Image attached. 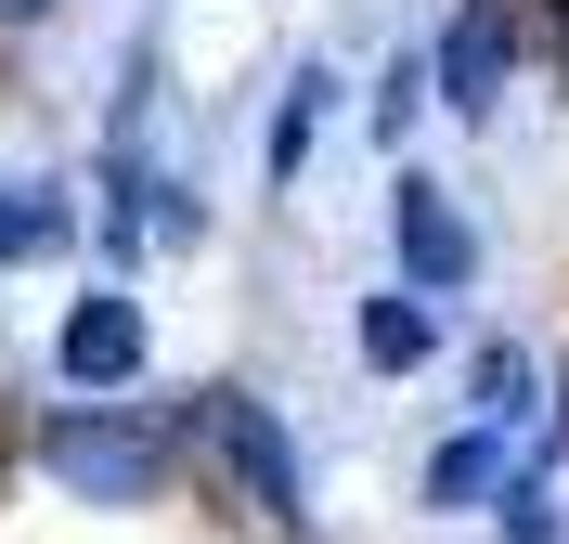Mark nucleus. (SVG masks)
I'll return each instance as SVG.
<instances>
[{
  "label": "nucleus",
  "mask_w": 569,
  "mask_h": 544,
  "mask_svg": "<svg viewBox=\"0 0 569 544\" xmlns=\"http://www.w3.org/2000/svg\"><path fill=\"white\" fill-rule=\"evenodd\" d=\"M505 467H518V441H505V428H479V415H453V428L415 454V518H440V532H453V518H492Z\"/></svg>",
  "instance_id": "6e6552de"
},
{
  "label": "nucleus",
  "mask_w": 569,
  "mask_h": 544,
  "mask_svg": "<svg viewBox=\"0 0 569 544\" xmlns=\"http://www.w3.org/2000/svg\"><path fill=\"white\" fill-rule=\"evenodd\" d=\"M350 117H362L376 156H415L427 144V117H440V105H427V39H389V52H376V78L350 91Z\"/></svg>",
  "instance_id": "9b49d317"
},
{
  "label": "nucleus",
  "mask_w": 569,
  "mask_h": 544,
  "mask_svg": "<svg viewBox=\"0 0 569 544\" xmlns=\"http://www.w3.org/2000/svg\"><path fill=\"white\" fill-rule=\"evenodd\" d=\"M518 78H531V39L505 0H440V27H427V105L466 117V130H505L518 117Z\"/></svg>",
  "instance_id": "20e7f679"
},
{
  "label": "nucleus",
  "mask_w": 569,
  "mask_h": 544,
  "mask_svg": "<svg viewBox=\"0 0 569 544\" xmlns=\"http://www.w3.org/2000/svg\"><path fill=\"white\" fill-rule=\"evenodd\" d=\"M52 389H91V402H130L156 389V298L91 273V286L52 311Z\"/></svg>",
  "instance_id": "39448f33"
},
{
  "label": "nucleus",
  "mask_w": 569,
  "mask_h": 544,
  "mask_svg": "<svg viewBox=\"0 0 569 544\" xmlns=\"http://www.w3.org/2000/svg\"><path fill=\"white\" fill-rule=\"evenodd\" d=\"M440 350H453V311H440L427 286H401V273H389V286L350 298V363H362V376H427Z\"/></svg>",
  "instance_id": "1a4fd4ad"
},
{
  "label": "nucleus",
  "mask_w": 569,
  "mask_h": 544,
  "mask_svg": "<svg viewBox=\"0 0 569 544\" xmlns=\"http://www.w3.org/2000/svg\"><path fill=\"white\" fill-rule=\"evenodd\" d=\"M52 13H66V0H0V39H39Z\"/></svg>",
  "instance_id": "4468645a"
},
{
  "label": "nucleus",
  "mask_w": 569,
  "mask_h": 544,
  "mask_svg": "<svg viewBox=\"0 0 569 544\" xmlns=\"http://www.w3.org/2000/svg\"><path fill=\"white\" fill-rule=\"evenodd\" d=\"M27 467L66 493V506H91V518H142V506H169L181 493V441L156 428V402H91V389H66V402H39L27 415Z\"/></svg>",
  "instance_id": "f257e3e1"
},
{
  "label": "nucleus",
  "mask_w": 569,
  "mask_h": 544,
  "mask_svg": "<svg viewBox=\"0 0 569 544\" xmlns=\"http://www.w3.org/2000/svg\"><path fill=\"white\" fill-rule=\"evenodd\" d=\"M337 117H350V66H337V52H298V66L272 78V117H259V195H298Z\"/></svg>",
  "instance_id": "423d86ee"
},
{
  "label": "nucleus",
  "mask_w": 569,
  "mask_h": 544,
  "mask_svg": "<svg viewBox=\"0 0 569 544\" xmlns=\"http://www.w3.org/2000/svg\"><path fill=\"white\" fill-rule=\"evenodd\" d=\"M389 273H401V286H427L440 311L492 286V220L466 208L440 169H415V156L389 169Z\"/></svg>",
  "instance_id": "7ed1b4c3"
},
{
  "label": "nucleus",
  "mask_w": 569,
  "mask_h": 544,
  "mask_svg": "<svg viewBox=\"0 0 569 544\" xmlns=\"http://www.w3.org/2000/svg\"><path fill=\"white\" fill-rule=\"evenodd\" d=\"M543 389H557V363L531 350V337H466V415L505 441H531L543 428Z\"/></svg>",
  "instance_id": "9d476101"
},
{
  "label": "nucleus",
  "mask_w": 569,
  "mask_h": 544,
  "mask_svg": "<svg viewBox=\"0 0 569 544\" xmlns=\"http://www.w3.org/2000/svg\"><path fill=\"white\" fill-rule=\"evenodd\" d=\"M479 532H492V544H569V467L518 441V467H505V493H492Z\"/></svg>",
  "instance_id": "f8f14e48"
},
{
  "label": "nucleus",
  "mask_w": 569,
  "mask_h": 544,
  "mask_svg": "<svg viewBox=\"0 0 569 544\" xmlns=\"http://www.w3.org/2000/svg\"><path fill=\"white\" fill-rule=\"evenodd\" d=\"M505 13H518V39H531V66L569 78V0H505Z\"/></svg>",
  "instance_id": "ddd939ff"
},
{
  "label": "nucleus",
  "mask_w": 569,
  "mask_h": 544,
  "mask_svg": "<svg viewBox=\"0 0 569 544\" xmlns=\"http://www.w3.org/2000/svg\"><path fill=\"white\" fill-rule=\"evenodd\" d=\"M194 467L233 493L259 544H311V441L259 376H208V415H194Z\"/></svg>",
  "instance_id": "f03ea898"
},
{
  "label": "nucleus",
  "mask_w": 569,
  "mask_h": 544,
  "mask_svg": "<svg viewBox=\"0 0 569 544\" xmlns=\"http://www.w3.org/2000/svg\"><path fill=\"white\" fill-rule=\"evenodd\" d=\"M13 467H27V428H13V415H0V479H13Z\"/></svg>",
  "instance_id": "2eb2a0df"
},
{
  "label": "nucleus",
  "mask_w": 569,
  "mask_h": 544,
  "mask_svg": "<svg viewBox=\"0 0 569 544\" xmlns=\"http://www.w3.org/2000/svg\"><path fill=\"white\" fill-rule=\"evenodd\" d=\"M78 234H91V195H78L66 169L0 156V273H66Z\"/></svg>",
  "instance_id": "0eeeda50"
}]
</instances>
